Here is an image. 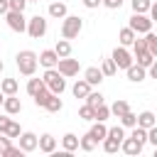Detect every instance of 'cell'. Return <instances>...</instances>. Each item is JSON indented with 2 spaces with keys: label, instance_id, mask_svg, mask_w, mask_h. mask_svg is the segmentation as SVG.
<instances>
[{
  "label": "cell",
  "instance_id": "5bb4252c",
  "mask_svg": "<svg viewBox=\"0 0 157 157\" xmlns=\"http://www.w3.org/2000/svg\"><path fill=\"white\" fill-rule=\"evenodd\" d=\"M54 150H56V137H54V135H49V132L39 135V152H47V155H52Z\"/></svg>",
  "mask_w": 157,
  "mask_h": 157
},
{
  "label": "cell",
  "instance_id": "f1b7e54d",
  "mask_svg": "<svg viewBox=\"0 0 157 157\" xmlns=\"http://www.w3.org/2000/svg\"><path fill=\"white\" fill-rule=\"evenodd\" d=\"M49 98H52V91H49V88H42V91H39L37 96H34V105H39V108H44Z\"/></svg>",
  "mask_w": 157,
  "mask_h": 157
},
{
  "label": "cell",
  "instance_id": "f5cc1de1",
  "mask_svg": "<svg viewBox=\"0 0 157 157\" xmlns=\"http://www.w3.org/2000/svg\"><path fill=\"white\" fill-rule=\"evenodd\" d=\"M2 69H5V64H2V59H0V74H2Z\"/></svg>",
  "mask_w": 157,
  "mask_h": 157
},
{
  "label": "cell",
  "instance_id": "d6986e66",
  "mask_svg": "<svg viewBox=\"0 0 157 157\" xmlns=\"http://www.w3.org/2000/svg\"><path fill=\"white\" fill-rule=\"evenodd\" d=\"M135 37H137V32H135L132 27H123V29L118 32V42H120L123 47H130V44L135 42Z\"/></svg>",
  "mask_w": 157,
  "mask_h": 157
},
{
  "label": "cell",
  "instance_id": "f6af8a7d",
  "mask_svg": "<svg viewBox=\"0 0 157 157\" xmlns=\"http://www.w3.org/2000/svg\"><path fill=\"white\" fill-rule=\"evenodd\" d=\"M17 155H22V147H20V145H17V147H12V145H10V147H7V152H5V157H17Z\"/></svg>",
  "mask_w": 157,
  "mask_h": 157
},
{
  "label": "cell",
  "instance_id": "4fadbf2b",
  "mask_svg": "<svg viewBox=\"0 0 157 157\" xmlns=\"http://www.w3.org/2000/svg\"><path fill=\"white\" fill-rule=\"evenodd\" d=\"M2 110H5L7 115H17V113L22 110V103H20V98H17V96H5Z\"/></svg>",
  "mask_w": 157,
  "mask_h": 157
},
{
  "label": "cell",
  "instance_id": "52a82bcc",
  "mask_svg": "<svg viewBox=\"0 0 157 157\" xmlns=\"http://www.w3.org/2000/svg\"><path fill=\"white\" fill-rule=\"evenodd\" d=\"M110 59L115 61V66H118V69H128V66L132 64V56H130V52H128L123 44L113 49V56H110Z\"/></svg>",
  "mask_w": 157,
  "mask_h": 157
},
{
  "label": "cell",
  "instance_id": "c3c4849f",
  "mask_svg": "<svg viewBox=\"0 0 157 157\" xmlns=\"http://www.w3.org/2000/svg\"><path fill=\"white\" fill-rule=\"evenodd\" d=\"M83 5H86L88 10H93V7H98V5H103V0H83Z\"/></svg>",
  "mask_w": 157,
  "mask_h": 157
},
{
  "label": "cell",
  "instance_id": "8d00e7d4",
  "mask_svg": "<svg viewBox=\"0 0 157 157\" xmlns=\"http://www.w3.org/2000/svg\"><path fill=\"white\" fill-rule=\"evenodd\" d=\"M96 145H98V142H96V140H93V137H91L88 132H86V135L81 137V150H83V152H91V150H93Z\"/></svg>",
  "mask_w": 157,
  "mask_h": 157
},
{
  "label": "cell",
  "instance_id": "5b68a950",
  "mask_svg": "<svg viewBox=\"0 0 157 157\" xmlns=\"http://www.w3.org/2000/svg\"><path fill=\"white\" fill-rule=\"evenodd\" d=\"M27 34L32 39H42L47 34V20L42 15H34L32 20H27Z\"/></svg>",
  "mask_w": 157,
  "mask_h": 157
},
{
  "label": "cell",
  "instance_id": "7c38bea8",
  "mask_svg": "<svg viewBox=\"0 0 157 157\" xmlns=\"http://www.w3.org/2000/svg\"><path fill=\"white\" fill-rule=\"evenodd\" d=\"M142 147H145V145H142V142H137L135 137H125V140H123V145H120V150H123L125 155H130V157L140 155V152H142Z\"/></svg>",
  "mask_w": 157,
  "mask_h": 157
},
{
  "label": "cell",
  "instance_id": "db71d44e",
  "mask_svg": "<svg viewBox=\"0 0 157 157\" xmlns=\"http://www.w3.org/2000/svg\"><path fill=\"white\" fill-rule=\"evenodd\" d=\"M27 2H39V0H27Z\"/></svg>",
  "mask_w": 157,
  "mask_h": 157
},
{
  "label": "cell",
  "instance_id": "2e32d148",
  "mask_svg": "<svg viewBox=\"0 0 157 157\" xmlns=\"http://www.w3.org/2000/svg\"><path fill=\"white\" fill-rule=\"evenodd\" d=\"M83 78H86L91 86H98V83L103 81V71H101L98 66H88V69L83 71Z\"/></svg>",
  "mask_w": 157,
  "mask_h": 157
},
{
  "label": "cell",
  "instance_id": "9f6ffc18",
  "mask_svg": "<svg viewBox=\"0 0 157 157\" xmlns=\"http://www.w3.org/2000/svg\"><path fill=\"white\" fill-rule=\"evenodd\" d=\"M0 108H2V105H0Z\"/></svg>",
  "mask_w": 157,
  "mask_h": 157
},
{
  "label": "cell",
  "instance_id": "d590c367",
  "mask_svg": "<svg viewBox=\"0 0 157 157\" xmlns=\"http://www.w3.org/2000/svg\"><path fill=\"white\" fill-rule=\"evenodd\" d=\"M130 137H135L137 142H142V145H145V142H147V130H145V128H140V125H135V128H132V132H130Z\"/></svg>",
  "mask_w": 157,
  "mask_h": 157
},
{
  "label": "cell",
  "instance_id": "9a60e30c",
  "mask_svg": "<svg viewBox=\"0 0 157 157\" xmlns=\"http://www.w3.org/2000/svg\"><path fill=\"white\" fill-rule=\"evenodd\" d=\"M88 135H91L96 142H103V140L108 137V128L103 125V120H96V123H93V128L88 130Z\"/></svg>",
  "mask_w": 157,
  "mask_h": 157
},
{
  "label": "cell",
  "instance_id": "83f0119b",
  "mask_svg": "<svg viewBox=\"0 0 157 157\" xmlns=\"http://www.w3.org/2000/svg\"><path fill=\"white\" fill-rule=\"evenodd\" d=\"M120 125H123V128H135V125H137V115H135L132 110L123 113V115H120Z\"/></svg>",
  "mask_w": 157,
  "mask_h": 157
},
{
  "label": "cell",
  "instance_id": "ee69618b",
  "mask_svg": "<svg viewBox=\"0 0 157 157\" xmlns=\"http://www.w3.org/2000/svg\"><path fill=\"white\" fill-rule=\"evenodd\" d=\"M147 142H152V145L157 147V125H152V128L147 130Z\"/></svg>",
  "mask_w": 157,
  "mask_h": 157
},
{
  "label": "cell",
  "instance_id": "bcb514c9",
  "mask_svg": "<svg viewBox=\"0 0 157 157\" xmlns=\"http://www.w3.org/2000/svg\"><path fill=\"white\" fill-rule=\"evenodd\" d=\"M103 5H105L108 10H118V7L123 5V0H103Z\"/></svg>",
  "mask_w": 157,
  "mask_h": 157
},
{
  "label": "cell",
  "instance_id": "cb8c5ba5",
  "mask_svg": "<svg viewBox=\"0 0 157 157\" xmlns=\"http://www.w3.org/2000/svg\"><path fill=\"white\" fill-rule=\"evenodd\" d=\"M42 88H47L44 78H29V81H27V93H29L32 98H34V96H37V93H39Z\"/></svg>",
  "mask_w": 157,
  "mask_h": 157
},
{
  "label": "cell",
  "instance_id": "f35d334b",
  "mask_svg": "<svg viewBox=\"0 0 157 157\" xmlns=\"http://www.w3.org/2000/svg\"><path fill=\"white\" fill-rule=\"evenodd\" d=\"M108 135L110 137H115V140H125V130H123V125H115V128H108Z\"/></svg>",
  "mask_w": 157,
  "mask_h": 157
},
{
  "label": "cell",
  "instance_id": "e0dca14e",
  "mask_svg": "<svg viewBox=\"0 0 157 157\" xmlns=\"http://www.w3.org/2000/svg\"><path fill=\"white\" fill-rule=\"evenodd\" d=\"M137 125L145 128V130H150L152 125H157V115H155L152 110H142V113L137 115Z\"/></svg>",
  "mask_w": 157,
  "mask_h": 157
},
{
  "label": "cell",
  "instance_id": "816d5d0a",
  "mask_svg": "<svg viewBox=\"0 0 157 157\" xmlns=\"http://www.w3.org/2000/svg\"><path fill=\"white\" fill-rule=\"evenodd\" d=\"M150 17H152V22H157V0H155L152 7H150Z\"/></svg>",
  "mask_w": 157,
  "mask_h": 157
},
{
  "label": "cell",
  "instance_id": "277c9868",
  "mask_svg": "<svg viewBox=\"0 0 157 157\" xmlns=\"http://www.w3.org/2000/svg\"><path fill=\"white\" fill-rule=\"evenodd\" d=\"M128 27H132L137 34H147L150 29H152V17H147L145 12H132V17H130V25Z\"/></svg>",
  "mask_w": 157,
  "mask_h": 157
},
{
  "label": "cell",
  "instance_id": "44dd1931",
  "mask_svg": "<svg viewBox=\"0 0 157 157\" xmlns=\"http://www.w3.org/2000/svg\"><path fill=\"white\" fill-rule=\"evenodd\" d=\"M49 15L56 17V20H64V17H66V5H64L61 0H54V2L49 5Z\"/></svg>",
  "mask_w": 157,
  "mask_h": 157
},
{
  "label": "cell",
  "instance_id": "7dc6e473",
  "mask_svg": "<svg viewBox=\"0 0 157 157\" xmlns=\"http://www.w3.org/2000/svg\"><path fill=\"white\" fill-rule=\"evenodd\" d=\"M7 125H10V118H7V115H0V132H5Z\"/></svg>",
  "mask_w": 157,
  "mask_h": 157
},
{
  "label": "cell",
  "instance_id": "74e56055",
  "mask_svg": "<svg viewBox=\"0 0 157 157\" xmlns=\"http://www.w3.org/2000/svg\"><path fill=\"white\" fill-rule=\"evenodd\" d=\"M5 135H7V137H20V135H22V130H20V123H15V120H10V125H7V130H5Z\"/></svg>",
  "mask_w": 157,
  "mask_h": 157
},
{
  "label": "cell",
  "instance_id": "8fae6325",
  "mask_svg": "<svg viewBox=\"0 0 157 157\" xmlns=\"http://www.w3.org/2000/svg\"><path fill=\"white\" fill-rule=\"evenodd\" d=\"M39 64H42L44 69H54V66L59 64V54H56V49H44V52L39 54Z\"/></svg>",
  "mask_w": 157,
  "mask_h": 157
},
{
  "label": "cell",
  "instance_id": "f907efd6",
  "mask_svg": "<svg viewBox=\"0 0 157 157\" xmlns=\"http://www.w3.org/2000/svg\"><path fill=\"white\" fill-rule=\"evenodd\" d=\"M147 74H150V76H152V78H157V59H155V61H152V66H150V69H147Z\"/></svg>",
  "mask_w": 157,
  "mask_h": 157
},
{
  "label": "cell",
  "instance_id": "ac0fdd59",
  "mask_svg": "<svg viewBox=\"0 0 157 157\" xmlns=\"http://www.w3.org/2000/svg\"><path fill=\"white\" fill-rule=\"evenodd\" d=\"M61 145H64V150H66V152H74V150H78V147H81V137H78V135H74V132H66V135L61 137Z\"/></svg>",
  "mask_w": 157,
  "mask_h": 157
},
{
  "label": "cell",
  "instance_id": "ffe728a7",
  "mask_svg": "<svg viewBox=\"0 0 157 157\" xmlns=\"http://www.w3.org/2000/svg\"><path fill=\"white\" fill-rule=\"evenodd\" d=\"M71 93H74L76 98H86V96L91 93V83H88L86 78H81V81H76V83H74V88H71Z\"/></svg>",
  "mask_w": 157,
  "mask_h": 157
},
{
  "label": "cell",
  "instance_id": "11a10c76",
  "mask_svg": "<svg viewBox=\"0 0 157 157\" xmlns=\"http://www.w3.org/2000/svg\"><path fill=\"white\" fill-rule=\"evenodd\" d=\"M155 157H157V147H155Z\"/></svg>",
  "mask_w": 157,
  "mask_h": 157
},
{
  "label": "cell",
  "instance_id": "7402d4cb",
  "mask_svg": "<svg viewBox=\"0 0 157 157\" xmlns=\"http://www.w3.org/2000/svg\"><path fill=\"white\" fill-rule=\"evenodd\" d=\"M135 56H137V64H140V66H145V69H150V66H152V61L157 59L150 49H145V52H135Z\"/></svg>",
  "mask_w": 157,
  "mask_h": 157
},
{
  "label": "cell",
  "instance_id": "ab89813d",
  "mask_svg": "<svg viewBox=\"0 0 157 157\" xmlns=\"http://www.w3.org/2000/svg\"><path fill=\"white\" fill-rule=\"evenodd\" d=\"M145 39H147V49L157 56V34H152V32H147L145 34Z\"/></svg>",
  "mask_w": 157,
  "mask_h": 157
},
{
  "label": "cell",
  "instance_id": "6da1fadb",
  "mask_svg": "<svg viewBox=\"0 0 157 157\" xmlns=\"http://www.w3.org/2000/svg\"><path fill=\"white\" fill-rule=\"evenodd\" d=\"M15 64H17V69H20V74H22V76H32V74L37 71L39 56H37L34 52H29V49H22V52L15 56Z\"/></svg>",
  "mask_w": 157,
  "mask_h": 157
},
{
  "label": "cell",
  "instance_id": "4316f807",
  "mask_svg": "<svg viewBox=\"0 0 157 157\" xmlns=\"http://www.w3.org/2000/svg\"><path fill=\"white\" fill-rule=\"evenodd\" d=\"M120 145H123V142H120V140H115V137H110V135H108V137L103 140V150H105L108 155L118 152V150H120Z\"/></svg>",
  "mask_w": 157,
  "mask_h": 157
},
{
  "label": "cell",
  "instance_id": "60d3db41",
  "mask_svg": "<svg viewBox=\"0 0 157 157\" xmlns=\"http://www.w3.org/2000/svg\"><path fill=\"white\" fill-rule=\"evenodd\" d=\"M132 49H135V52H145V49H147V39H145V37H135Z\"/></svg>",
  "mask_w": 157,
  "mask_h": 157
},
{
  "label": "cell",
  "instance_id": "603a6c76",
  "mask_svg": "<svg viewBox=\"0 0 157 157\" xmlns=\"http://www.w3.org/2000/svg\"><path fill=\"white\" fill-rule=\"evenodd\" d=\"M17 78H2V83H0V91L5 93V96H15L17 93Z\"/></svg>",
  "mask_w": 157,
  "mask_h": 157
},
{
  "label": "cell",
  "instance_id": "b9f144b4",
  "mask_svg": "<svg viewBox=\"0 0 157 157\" xmlns=\"http://www.w3.org/2000/svg\"><path fill=\"white\" fill-rule=\"evenodd\" d=\"M25 7H27V0H10V10L25 12Z\"/></svg>",
  "mask_w": 157,
  "mask_h": 157
},
{
  "label": "cell",
  "instance_id": "836d02e7",
  "mask_svg": "<svg viewBox=\"0 0 157 157\" xmlns=\"http://www.w3.org/2000/svg\"><path fill=\"white\" fill-rule=\"evenodd\" d=\"M86 103H88V105H93V108H98V105L103 103V93H98V91H91V93L86 96Z\"/></svg>",
  "mask_w": 157,
  "mask_h": 157
},
{
  "label": "cell",
  "instance_id": "484cf974",
  "mask_svg": "<svg viewBox=\"0 0 157 157\" xmlns=\"http://www.w3.org/2000/svg\"><path fill=\"white\" fill-rule=\"evenodd\" d=\"M54 49H56L59 59H64V56H69V54H71V42H69V39H59Z\"/></svg>",
  "mask_w": 157,
  "mask_h": 157
},
{
  "label": "cell",
  "instance_id": "1f68e13d",
  "mask_svg": "<svg viewBox=\"0 0 157 157\" xmlns=\"http://www.w3.org/2000/svg\"><path fill=\"white\" fill-rule=\"evenodd\" d=\"M128 110H130V105H128L125 101H115V103L110 105V113H113V115H118V118H120L123 113H128Z\"/></svg>",
  "mask_w": 157,
  "mask_h": 157
},
{
  "label": "cell",
  "instance_id": "e575fe53",
  "mask_svg": "<svg viewBox=\"0 0 157 157\" xmlns=\"http://www.w3.org/2000/svg\"><path fill=\"white\" fill-rule=\"evenodd\" d=\"M110 115H113V113H110V108H108L105 103H101V105L96 108V120H103V123H105Z\"/></svg>",
  "mask_w": 157,
  "mask_h": 157
},
{
  "label": "cell",
  "instance_id": "681fc988",
  "mask_svg": "<svg viewBox=\"0 0 157 157\" xmlns=\"http://www.w3.org/2000/svg\"><path fill=\"white\" fill-rule=\"evenodd\" d=\"M10 12V0H0V15H7Z\"/></svg>",
  "mask_w": 157,
  "mask_h": 157
},
{
  "label": "cell",
  "instance_id": "d6a6232c",
  "mask_svg": "<svg viewBox=\"0 0 157 157\" xmlns=\"http://www.w3.org/2000/svg\"><path fill=\"white\" fill-rule=\"evenodd\" d=\"M152 0H132V12H150Z\"/></svg>",
  "mask_w": 157,
  "mask_h": 157
},
{
  "label": "cell",
  "instance_id": "3957f363",
  "mask_svg": "<svg viewBox=\"0 0 157 157\" xmlns=\"http://www.w3.org/2000/svg\"><path fill=\"white\" fill-rule=\"evenodd\" d=\"M81 29H83V20L78 15H66L64 17V22H61V37L64 39H76Z\"/></svg>",
  "mask_w": 157,
  "mask_h": 157
},
{
  "label": "cell",
  "instance_id": "f546056e",
  "mask_svg": "<svg viewBox=\"0 0 157 157\" xmlns=\"http://www.w3.org/2000/svg\"><path fill=\"white\" fill-rule=\"evenodd\" d=\"M78 118L81 120H96V108L93 105H81V110H78Z\"/></svg>",
  "mask_w": 157,
  "mask_h": 157
},
{
  "label": "cell",
  "instance_id": "7a4b0ae2",
  "mask_svg": "<svg viewBox=\"0 0 157 157\" xmlns=\"http://www.w3.org/2000/svg\"><path fill=\"white\" fill-rule=\"evenodd\" d=\"M42 78H44V83H47V88H49L52 93H59V96H61V93L66 91V76H64L56 66H54V69H47Z\"/></svg>",
  "mask_w": 157,
  "mask_h": 157
},
{
  "label": "cell",
  "instance_id": "4dcf8cb0",
  "mask_svg": "<svg viewBox=\"0 0 157 157\" xmlns=\"http://www.w3.org/2000/svg\"><path fill=\"white\" fill-rule=\"evenodd\" d=\"M101 71H103V76H113V74L118 71V66H115V61H113V59H103Z\"/></svg>",
  "mask_w": 157,
  "mask_h": 157
},
{
  "label": "cell",
  "instance_id": "9c48e42d",
  "mask_svg": "<svg viewBox=\"0 0 157 157\" xmlns=\"http://www.w3.org/2000/svg\"><path fill=\"white\" fill-rule=\"evenodd\" d=\"M17 140H20V147H22V152H34V150L39 147V137H37L34 132H22Z\"/></svg>",
  "mask_w": 157,
  "mask_h": 157
},
{
  "label": "cell",
  "instance_id": "ba28073f",
  "mask_svg": "<svg viewBox=\"0 0 157 157\" xmlns=\"http://www.w3.org/2000/svg\"><path fill=\"white\" fill-rule=\"evenodd\" d=\"M56 69H59L64 76H76V74H78V59H69V56H64V59H59Z\"/></svg>",
  "mask_w": 157,
  "mask_h": 157
},
{
  "label": "cell",
  "instance_id": "d4e9b609",
  "mask_svg": "<svg viewBox=\"0 0 157 157\" xmlns=\"http://www.w3.org/2000/svg\"><path fill=\"white\" fill-rule=\"evenodd\" d=\"M49 113H59L61 108H64V103H61V98H59V93H52V98L47 101V105H44Z\"/></svg>",
  "mask_w": 157,
  "mask_h": 157
},
{
  "label": "cell",
  "instance_id": "30bf717a",
  "mask_svg": "<svg viewBox=\"0 0 157 157\" xmlns=\"http://www.w3.org/2000/svg\"><path fill=\"white\" fill-rule=\"evenodd\" d=\"M125 74H128V81H132V83H140V81L147 78V69L140 66V64H130L125 69Z\"/></svg>",
  "mask_w": 157,
  "mask_h": 157
},
{
  "label": "cell",
  "instance_id": "8992f818",
  "mask_svg": "<svg viewBox=\"0 0 157 157\" xmlns=\"http://www.w3.org/2000/svg\"><path fill=\"white\" fill-rule=\"evenodd\" d=\"M7 20V27L12 32H27V20H25V12H17V10H10L5 15Z\"/></svg>",
  "mask_w": 157,
  "mask_h": 157
},
{
  "label": "cell",
  "instance_id": "7bdbcfd3",
  "mask_svg": "<svg viewBox=\"0 0 157 157\" xmlns=\"http://www.w3.org/2000/svg\"><path fill=\"white\" fill-rule=\"evenodd\" d=\"M10 140H12V137H7L5 132H0V155H5V152H7V147H10Z\"/></svg>",
  "mask_w": 157,
  "mask_h": 157
}]
</instances>
